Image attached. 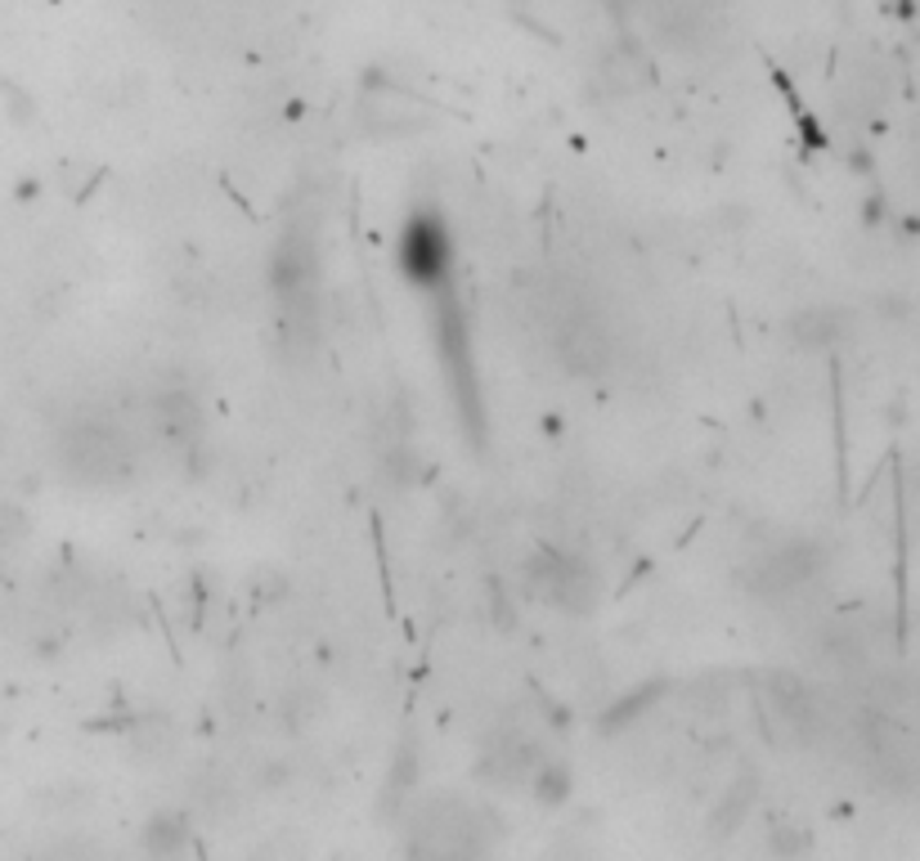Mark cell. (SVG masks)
<instances>
[{"instance_id":"6da1fadb","label":"cell","mask_w":920,"mask_h":861,"mask_svg":"<svg viewBox=\"0 0 920 861\" xmlns=\"http://www.w3.org/2000/svg\"><path fill=\"white\" fill-rule=\"evenodd\" d=\"M58 458H63V472L82 485H121L136 472V444H130V435L99 418H82L63 431Z\"/></svg>"},{"instance_id":"7a4b0ae2","label":"cell","mask_w":920,"mask_h":861,"mask_svg":"<svg viewBox=\"0 0 920 861\" xmlns=\"http://www.w3.org/2000/svg\"><path fill=\"white\" fill-rule=\"evenodd\" d=\"M531 588L535 598H544L557 611H588L593 606V574H588L575 557L557 552V548H539L531 561Z\"/></svg>"},{"instance_id":"3957f363","label":"cell","mask_w":920,"mask_h":861,"mask_svg":"<svg viewBox=\"0 0 920 861\" xmlns=\"http://www.w3.org/2000/svg\"><path fill=\"white\" fill-rule=\"evenodd\" d=\"M400 260L414 283L422 288H445L449 283V270H453V251H449V229L431 216V212H418L405 229V243H400Z\"/></svg>"},{"instance_id":"277c9868","label":"cell","mask_w":920,"mask_h":861,"mask_svg":"<svg viewBox=\"0 0 920 861\" xmlns=\"http://www.w3.org/2000/svg\"><path fill=\"white\" fill-rule=\"evenodd\" d=\"M817 570H822V552L813 543H785V548L768 552L763 561H755L746 570V583L759 598H781V592L809 583Z\"/></svg>"},{"instance_id":"5b68a950","label":"cell","mask_w":920,"mask_h":861,"mask_svg":"<svg viewBox=\"0 0 920 861\" xmlns=\"http://www.w3.org/2000/svg\"><path fill=\"white\" fill-rule=\"evenodd\" d=\"M768 700H772L777 722H785L795 736H813L817 732V700H813V691L800 678H791V674L768 678Z\"/></svg>"},{"instance_id":"8992f818","label":"cell","mask_w":920,"mask_h":861,"mask_svg":"<svg viewBox=\"0 0 920 861\" xmlns=\"http://www.w3.org/2000/svg\"><path fill=\"white\" fill-rule=\"evenodd\" d=\"M153 418H158V431H162L171 444H193V440H199V431H203V409H199V400H193V395H184V390L158 395Z\"/></svg>"},{"instance_id":"52a82bcc","label":"cell","mask_w":920,"mask_h":861,"mask_svg":"<svg viewBox=\"0 0 920 861\" xmlns=\"http://www.w3.org/2000/svg\"><path fill=\"white\" fill-rule=\"evenodd\" d=\"M791 333H795V342H800V346H809V351H826L831 342H839V337L848 333V314H844V310H831V305H822V310H804V314H795Z\"/></svg>"},{"instance_id":"ba28073f","label":"cell","mask_w":920,"mask_h":861,"mask_svg":"<svg viewBox=\"0 0 920 861\" xmlns=\"http://www.w3.org/2000/svg\"><path fill=\"white\" fill-rule=\"evenodd\" d=\"M180 843H184V821L180 817H158L153 830H149V848L153 852H171Z\"/></svg>"},{"instance_id":"9c48e42d","label":"cell","mask_w":920,"mask_h":861,"mask_svg":"<svg viewBox=\"0 0 920 861\" xmlns=\"http://www.w3.org/2000/svg\"><path fill=\"white\" fill-rule=\"evenodd\" d=\"M23 529H28L23 512H19V507H6V503H0V548L19 543V539H23Z\"/></svg>"},{"instance_id":"30bf717a","label":"cell","mask_w":920,"mask_h":861,"mask_svg":"<svg viewBox=\"0 0 920 861\" xmlns=\"http://www.w3.org/2000/svg\"><path fill=\"white\" fill-rule=\"evenodd\" d=\"M902 507H907V512H916V525H911V529L920 535V476H911V494H907V503H902Z\"/></svg>"}]
</instances>
